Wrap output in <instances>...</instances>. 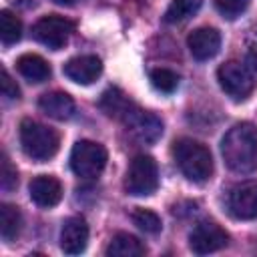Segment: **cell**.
Masks as SVG:
<instances>
[{
	"mask_svg": "<svg viewBox=\"0 0 257 257\" xmlns=\"http://www.w3.org/2000/svg\"><path fill=\"white\" fill-rule=\"evenodd\" d=\"M221 155L233 173L257 171V126L251 122L231 126L221 141Z\"/></svg>",
	"mask_w": 257,
	"mask_h": 257,
	"instance_id": "1",
	"label": "cell"
},
{
	"mask_svg": "<svg viewBox=\"0 0 257 257\" xmlns=\"http://www.w3.org/2000/svg\"><path fill=\"white\" fill-rule=\"evenodd\" d=\"M173 157L179 171L193 183H205L213 175V157L211 151L193 141V139H179L173 143Z\"/></svg>",
	"mask_w": 257,
	"mask_h": 257,
	"instance_id": "2",
	"label": "cell"
},
{
	"mask_svg": "<svg viewBox=\"0 0 257 257\" xmlns=\"http://www.w3.org/2000/svg\"><path fill=\"white\" fill-rule=\"evenodd\" d=\"M58 145L60 137L54 128L32 118H24L20 122V147L28 159L44 163L58 153Z\"/></svg>",
	"mask_w": 257,
	"mask_h": 257,
	"instance_id": "3",
	"label": "cell"
},
{
	"mask_svg": "<svg viewBox=\"0 0 257 257\" xmlns=\"http://www.w3.org/2000/svg\"><path fill=\"white\" fill-rule=\"evenodd\" d=\"M217 80L227 96L233 100H245L255 88V74L253 70L239 60H227L217 70Z\"/></svg>",
	"mask_w": 257,
	"mask_h": 257,
	"instance_id": "4",
	"label": "cell"
},
{
	"mask_svg": "<svg viewBox=\"0 0 257 257\" xmlns=\"http://www.w3.org/2000/svg\"><path fill=\"white\" fill-rule=\"evenodd\" d=\"M159 187V169L153 157L149 155H139L131 161L126 179H124V189L133 197H147L153 195Z\"/></svg>",
	"mask_w": 257,
	"mask_h": 257,
	"instance_id": "5",
	"label": "cell"
},
{
	"mask_svg": "<svg viewBox=\"0 0 257 257\" xmlns=\"http://www.w3.org/2000/svg\"><path fill=\"white\" fill-rule=\"evenodd\" d=\"M106 149L94 141H78L70 151V169L82 179H94L106 167Z\"/></svg>",
	"mask_w": 257,
	"mask_h": 257,
	"instance_id": "6",
	"label": "cell"
},
{
	"mask_svg": "<svg viewBox=\"0 0 257 257\" xmlns=\"http://www.w3.org/2000/svg\"><path fill=\"white\" fill-rule=\"evenodd\" d=\"M72 30H74V24H72L68 18L58 16V14L42 16V18L32 26L34 38H36L40 44L48 46L50 50H60V48L68 42Z\"/></svg>",
	"mask_w": 257,
	"mask_h": 257,
	"instance_id": "7",
	"label": "cell"
},
{
	"mask_svg": "<svg viewBox=\"0 0 257 257\" xmlns=\"http://www.w3.org/2000/svg\"><path fill=\"white\" fill-rule=\"evenodd\" d=\"M122 124L126 126V131H128L139 143H145V145H151V143L159 141L161 135H163V120H161L155 112L143 110V108H139V106H135V108L122 118Z\"/></svg>",
	"mask_w": 257,
	"mask_h": 257,
	"instance_id": "8",
	"label": "cell"
},
{
	"mask_svg": "<svg viewBox=\"0 0 257 257\" xmlns=\"http://www.w3.org/2000/svg\"><path fill=\"white\" fill-rule=\"evenodd\" d=\"M227 243H229V235L225 233V229H221L217 223H211V221L197 223L189 235V247L197 255L215 253L227 247Z\"/></svg>",
	"mask_w": 257,
	"mask_h": 257,
	"instance_id": "9",
	"label": "cell"
},
{
	"mask_svg": "<svg viewBox=\"0 0 257 257\" xmlns=\"http://www.w3.org/2000/svg\"><path fill=\"white\" fill-rule=\"evenodd\" d=\"M227 209L239 221L257 219V181H243L227 195Z\"/></svg>",
	"mask_w": 257,
	"mask_h": 257,
	"instance_id": "10",
	"label": "cell"
},
{
	"mask_svg": "<svg viewBox=\"0 0 257 257\" xmlns=\"http://www.w3.org/2000/svg\"><path fill=\"white\" fill-rule=\"evenodd\" d=\"M88 225L82 217H68L60 229V249L66 255H78L86 249Z\"/></svg>",
	"mask_w": 257,
	"mask_h": 257,
	"instance_id": "11",
	"label": "cell"
},
{
	"mask_svg": "<svg viewBox=\"0 0 257 257\" xmlns=\"http://www.w3.org/2000/svg\"><path fill=\"white\" fill-rule=\"evenodd\" d=\"M187 46H189L193 58H197V60H209L221 48V34H219L217 28L201 26V28H197V30H193L189 34Z\"/></svg>",
	"mask_w": 257,
	"mask_h": 257,
	"instance_id": "12",
	"label": "cell"
},
{
	"mask_svg": "<svg viewBox=\"0 0 257 257\" xmlns=\"http://www.w3.org/2000/svg\"><path fill=\"white\" fill-rule=\"evenodd\" d=\"M64 76L70 78L72 82H78V84H90L94 82L100 72H102V62L98 56H92V54H84V56H76V58H70L64 68H62Z\"/></svg>",
	"mask_w": 257,
	"mask_h": 257,
	"instance_id": "13",
	"label": "cell"
},
{
	"mask_svg": "<svg viewBox=\"0 0 257 257\" xmlns=\"http://www.w3.org/2000/svg\"><path fill=\"white\" fill-rule=\"evenodd\" d=\"M30 199L38 205V207H54L60 199H62V185L58 179L50 177V175H38L30 181Z\"/></svg>",
	"mask_w": 257,
	"mask_h": 257,
	"instance_id": "14",
	"label": "cell"
},
{
	"mask_svg": "<svg viewBox=\"0 0 257 257\" xmlns=\"http://www.w3.org/2000/svg\"><path fill=\"white\" fill-rule=\"evenodd\" d=\"M38 108L54 120H66L74 112V100L62 90H50L38 98Z\"/></svg>",
	"mask_w": 257,
	"mask_h": 257,
	"instance_id": "15",
	"label": "cell"
},
{
	"mask_svg": "<svg viewBox=\"0 0 257 257\" xmlns=\"http://www.w3.org/2000/svg\"><path fill=\"white\" fill-rule=\"evenodd\" d=\"M135 106H137V104H135L120 88H116V86L106 88V90L100 94V98H98V108H100L106 116L116 118V120H122Z\"/></svg>",
	"mask_w": 257,
	"mask_h": 257,
	"instance_id": "16",
	"label": "cell"
},
{
	"mask_svg": "<svg viewBox=\"0 0 257 257\" xmlns=\"http://www.w3.org/2000/svg\"><path fill=\"white\" fill-rule=\"evenodd\" d=\"M16 68H18V72L26 78V80H30V82H44V80H48L50 78V74H52V70H50V64L42 58V56H38V54H22L18 60H16Z\"/></svg>",
	"mask_w": 257,
	"mask_h": 257,
	"instance_id": "17",
	"label": "cell"
},
{
	"mask_svg": "<svg viewBox=\"0 0 257 257\" xmlns=\"http://www.w3.org/2000/svg\"><path fill=\"white\" fill-rule=\"evenodd\" d=\"M147 253V247L128 233H116L108 247H106V255L108 257H141Z\"/></svg>",
	"mask_w": 257,
	"mask_h": 257,
	"instance_id": "18",
	"label": "cell"
},
{
	"mask_svg": "<svg viewBox=\"0 0 257 257\" xmlns=\"http://www.w3.org/2000/svg\"><path fill=\"white\" fill-rule=\"evenodd\" d=\"M22 229V215L18 211V207L4 203L0 207V235L6 243L14 241L20 235Z\"/></svg>",
	"mask_w": 257,
	"mask_h": 257,
	"instance_id": "19",
	"label": "cell"
},
{
	"mask_svg": "<svg viewBox=\"0 0 257 257\" xmlns=\"http://www.w3.org/2000/svg\"><path fill=\"white\" fill-rule=\"evenodd\" d=\"M201 4H203V0H171L169 8L165 12V22L167 24L183 22V20L191 18L193 14H197Z\"/></svg>",
	"mask_w": 257,
	"mask_h": 257,
	"instance_id": "20",
	"label": "cell"
},
{
	"mask_svg": "<svg viewBox=\"0 0 257 257\" xmlns=\"http://www.w3.org/2000/svg\"><path fill=\"white\" fill-rule=\"evenodd\" d=\"M22 36V22L10 10L0 12V38L4 44H14Z\"/></svg>",
	"mask_w": 257,
	"mask_h": 257,
	"instance_id": "21",
	"label": "cell"
},
{
	"mask_svg": "<svg viewBox=\"0 0 257 257\" xmlns=\"http://www.w3.org/2000/svg\"><path fill=\"white\" fill-rule=\"evenodd\" d=\"M131 217H133V223H135L141 231L151 233V235L159 233V231H161V227H163L161 217H159L155 211H151V209H135Z\"/></svg>",
	"mask_w": 257,
	"mask_h": 257,
	"instance_id": "22",
	"label": "cell"
},
{
	"mask_svg": "<svg viewBox=\"0 0 257 257\" xmlns=\"http://www.w3.org/2000/svg\"><path fill=\"white\" fill-rule=\"evenodd\" d=\"M151 82L161 92H173L179 86V74L169 68H155L151 72Z\"/></svg>",
	"mask_w": 257,
	"mask_h": 257,
	"instance_id": "23",
	"label": "cell"
},
{
	"mask_svg": "<svg viewBox=\"0 0 257 257\" xmlns=\"http://www.w3.org/2000/svg\"><path fill=\"white\" fill-rule=\"evenodd\" d=\"M247 6L249 0H215V8L227 20H235L237 16H241L247 10Z\"/></svg>",
	"mask_w": 257,
	"mask_h": 257,
	"instance_id": "24",
	"label": "cell"
},
{
	"mask_svg": "<svg viewBox=\"0 0 257 257\" xmlns=\"http://www.w3.org/2000/svg\"><path fill=\"white\" fill-rule=\"evenodd\" d=\"M16 185H18V175H16V169L12 167V163H10V159L2 153V157H0V187H2V191H12V189H16Z\"/></svg>",
	"mask_w": 257,
	"mask_h": 257,
	"instance_id": "25",
	"label": "cell"
},
{
	"mask_svg": "<svg viewBox=\"0 0 257 257\" xmlns=\"http://www.w3.org/2000/svg\"><path fill=\"white\" fill-rule=\"evenodd\" d=\"M2 94H4L8 100L20 98V88H18V84L12 80V76L8 74V70H6V68L2 70Z\"/></svg>",
	"mask_w": 257,
	"mask_h": 257,
	"instance_id": "26",
	"label": "cell"
},
{
	"mask_svg": "<svg viewBox=\"0 0 257 257\" xmlns=\"http://www.w3.org/2000/svg\"><path fill=\"white\" fill-rule=\"evenodd\" d=\"M12 4H18V6L28 8V6H32V4H34V0H12Z\"/></svg>",
	"mask_w": 257,
	"mask_h": 257,
	"instance_id": "27",
	"label": "cell"
},
{
	"mask_svg": "<svg viewBox=\"0 0 257 257\" xmlns=\"http://www.w3.org/2000/svg\"><path fill=\"white\" fill-rule=\"evenodd\" d=\"M56 4H62V6H70V4H74L76 0H54Z\"/></svg>",
	"mask_w": 257,
	"mask_h": 257,
	"instance_id": "28",
	"label": "cell"
},
{
	"mask_svg": "<svg viewBox=\"0 0 257 257\" xmlns=\"http://www.w3.org/2000/svg\"><path fill=\"white\" fill-rule=\"evenodd\" d=\"M253 36H255V46H253V52H251V54L257 56V30H253Z\"/></svg>",
	"mask_w": 257,
	"mask_h": 257,
	"instance_id": "29",
	"label": "cell"
}]
</instances>
